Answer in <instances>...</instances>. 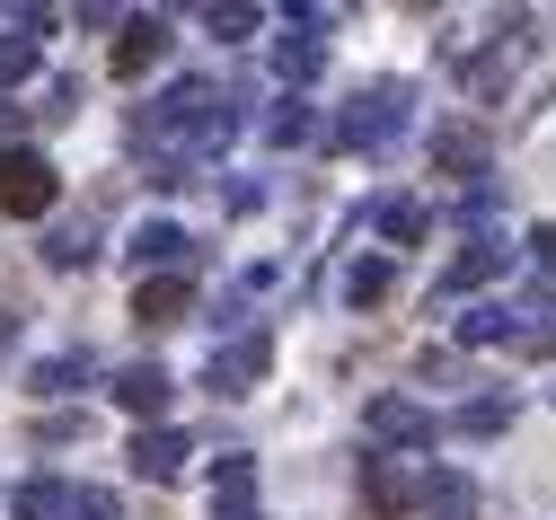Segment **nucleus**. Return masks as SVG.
Returning a JSON list of instances; mask_svg holds the SVG:
<instances>
[{
  "mask_svg": "<svg viewBox=\"0 0 556 520\" xmlns=\"http://www.w3.org/2000/svg\"><path fill=\"white\" fill-rule=\"evenodd\" d=\"M0 212H18V220L53 212V168L36 151H0Z\"/></svg>",
  "mask_w": 556,
  "mask_h": 520,
  "instance_id": "obj_1",
  "label": "nucleus"
},
{
  "mask_svg": "<svg viewBox=\"0 0 556 520\" xmlns=\"http://www.w3.org/2000/svg\"><path fill=\"white\" fill-rule=\"evenodd\" d=\"M132 309H142L151 327H160V318H177V309H186V282H142V301H132Z\"/></svg>",
  "mask_w": 556,
  "mask_h": 520,
  "instance_id": "obj_2",
  "label": "nucleus"
},
{
  "mask_svg": "<svg viewBox=\"0 0 556 520\" xmlns=\"http://www.w3.org/2000/svg\"><path fill=\"white\" fill-rule=\"evenodd\" d=\"M151 62H160V27L142 18V27L124 36V53H115V71H151Z\"/></svg>",
  "mask_w": 556,
  "mask_h": 520,
  "instance_id": "obj_3",
  "label": "nucleus"
},
{
  "mask_svg": "<svg viewBox=\"0 0 556 520\" xmlns=\"http://www.w3.org/2000/svg\"><path fill=\"white\" fill-rule=\"evenodd\" d=\"M124 397H132V406H142V415H151V406L168 397V380H160V370H132V380H124Z\"/></svg>",
  "mask_w": 556,
  "mask_h": 520,
  "instance_id": "obj_4",
  "label": "nucleus"
}]
</instances>
